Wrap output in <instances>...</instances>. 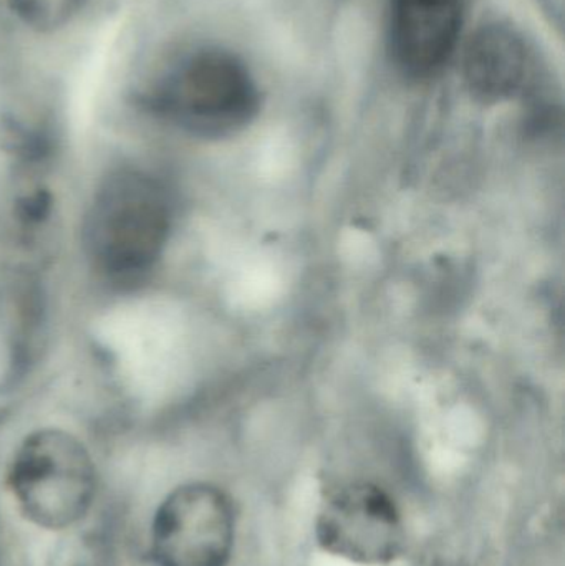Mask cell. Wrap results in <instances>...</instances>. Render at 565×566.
<instances>
[{
	"label": "cell",
	"instance_id": "obj_3",
	"mask_svg": "<svg viewBox=\"0 0 565 566\" xmlns=\"http://www.w3.org/2000/svg\"><path fill=\"white\" fill-rule=\"evenodd\" d=\"M7 485L30 524L65 531L82 521L95 501V464L79 439L60 429H42L17 449Z\"/></svg>",
	"mask_w": 565,
	"mask_h": 566
},
{
	"label": "cell",
	"instance_id": "obj_4",
	"mask_svg": "<svg viewBox=\"0 0 565 566\" xmlns=\"http://www.w3.org/2000/svg\"><path fill=\"white\" fill-rule=\"evenodd\" d=\"M231 499L206 482L175 489L159 504L151 525L158 566H226L234 547Z\"/></svg>",
	"mask_w": 565,
	"mask_h": 566
},
{
	"label": "cell",
	"instance_id": "obj_7",
	"mask_svg": "<svg viewBox=\"0 0 565 566\" xmlns=\"http://www.w3.org/2000/svg\"><path fill=\"white\" fill-rule=\"evenodd\" d=\"M530 72V49L514 27L486 23L468 40L463 78L478 102L494 105L514 98L526 86Z\"/></svg>",
	"mask_w": 565,
	"mask_h": 566
},
{
	"label": "cell",
	"instance_id": "obj_5",
	"mask_svg": "<svg viewBox=\"0 0 565 566\" xmlns=\"http://www.w3.org/2000/svg\"><path fill=\"white\" fill-rule=\"evenodd\" d=\"M315 531L325 552L358 565L391 564L405 545L397 504L370 482H352L331 492L322 502Z\"/></svg>",
	"mask_w": 565,
	"mask_h": 566
},
{
	"label": "cell",
	"instance_id": "obj_9",
	"mask_svg": "<svg viewBox=\"0 0 565 566\" xmlns=\"http://www.w3.org/2000/svg\"><path fill=\"white\" fill-rule=\"evenodd\" d=\"M50 208V198L46 192H36L23 201L22 216L29 221H40L43 216H46Z\"/></svg>",
	"mask_w": 565,
	"mask_h": 566
},
{
	"label": "cell",
	"instance_id": "obj_2",
	"mask_svg": "<svg viewBox=\"0 0 565 566\" xmlns=\"http://www.w3.org/2000/svg\"><path fill=\"white\" fill-rule=\"evenodd\" d=\"M148 105L186 133L229 138L254 122L261 92L236 53L208 46L179 60L153 90Z\"/></svg>",
	"mask_w": 565,
	"mask_h": 566
},
{
	"label": "cell",
	"instance_id": "obj_1",
	"mask_svg": "<svg viewBox=\"0 0 565 566\" xmlns=\"http://www.w3.org/2000/svg\"><path fill=\"white\" fill-rule=\"evenodd\" d=\"M171 226L172 205L165 185L143 169H116L103 179L90 206V259L113 281H136L161 258Z\"/></svg>",
	"mask_w": 565,
	"mask_h": 566
},
{
	"label": "cell",
	"instance_id": "obj_6",
	"mask_svg": "<svg viewBox=\"0 0 565 566\" xmlns=\"http://www.w3.org/2000/svg\"><path fill=\"white\" fill-rule=\"evenodd\" d=\"M464 0H391V60L401 75L427 80L437 75L457 49Z\"/></svg>",
	"mask_w": 565,
	"mask_h": 566
},
{
	"label": "cell",
	"instance_id": "obj_8",
	"mask_svg": "<svg viewBox=\"0 0 565 566\" xmlns=\"http://www.w3.org/2000/svg\"><path fill=\"white\" fill-rule=\"evenodd\" d=\"M88 0H9L12 12L32 29L55 30L82 12Z\"/></svg>",
	"mask_w": 565,
	"mask_h": 566
}]
</instances>
